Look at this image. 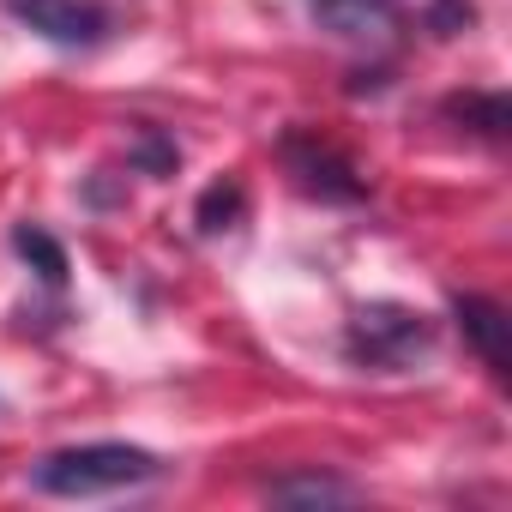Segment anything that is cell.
I'll return each instance as SVG.
<instances>
[{"label": "cell", "mask_w": 512, "mask_h": 512, "mask_svg": "<svg viewBox=\"0 0 512 512\" xmlns=\"http://www.w3.org/2000/svg\"><path fill=\"white\" fill-rule=\"evenodd\" d=\"M163 470L157 452L145 446H127V440H91V446H61L49 452L37 470H31V488L37 494H55V500H97V494H121V488H139Z\"/></svg>", "instance_id": "1"}, {"label": "cell", "mask_w": 512, "mask_h": 512, "mask_svg": "<svg viewBox=\"0 0 512 512\" xmlns=\"http://www.w3.org/2000/svg\"><path fill=\"white\" fill-rule=\"evenodd\" d=\"M344 350H350V362H356V368L404 374V368L428 362L434 332H428V320H422V314H410V308H398V302H374V308H362V314L350 320Z\"/></svg>", "instance_id": "2"}, {"label": "cell", "mask_w": 512, "mask_h": 512, "mask_svg": "<svg viewBox=\"0 0 512 512\" xmlns=\"http://www.w3.org/2000/svg\"><path fill=\"white\" fill-rule=\"evenodd\" d=\"M7 13L55 49H97L115 31V13L103 0H7Z\"/></svg>", "instance_id": "3"}, {"label": "cell", "mask_w": 512, "mask_h": 512, "mask_svg": "<svg viewBox=\"0 0 512 512\" xmlns=\"http://www.w3.org/2000/svg\"><path fill=\"white\" fill-rule=\"evenodd\" d=\"M284 163H290V175H296L308 193H320V199H362L356 169H350L326 139H314V133H290V139H284Z\"/></svg>", "instance_id": "4"}, {"label": "cell", "mask_w": 512, "mask_h": 512, "mask_svg": "<svg viewBox=\"0 0 512 512\" xmlns=\"http://www.w3.org/2000/svg\"><path fill=\"white\" fill-rule=\"evenodd\" d=\"M308 13L320 31H332L344 43H374V37L398 31V0H308Z\"/></svg>", "instance_id": "5"}, {"label": "cell", "mask_w": 512, "mask_h": 512, "mask_svg": "<svg viewBox=\"0 0 512 512\" xmlns=\"http://www.w3.org/2000/svg\"><path fill=\"white\" fill-rule=\"evenodd\" d=\"M452 314H458L464 338L476 344V356L488 362V374H494V380H506V308H500V302H488V296H458V302H452Z\"/></svg>", "instance_id": "6"}, {"label": "cell", "mask_w": 512, "mask_h": 512, "mask_svg": "<svg viewBox=\"0 0 512 512\" xmlns=\"http://www.w3.org/2000/svg\"><path fill=\"white\" fill-rule=\"evenodd\" d=\"M13 247H19L25 260L37 266V278H43L49 290H61V284H67V253H61V241H55L49 229H37V223H19V229H13Z\"/></svg>", "instance_id": "7"}, {"label": "cell", "mask_w": 512, "mask_h": 512, "mask_svg": "<svg viewBox=\"0 0 512 512\" xmlns=\"http://www.w3.org/2000/svg\"><path fill=\"white\" fill-rule=\"evenodd\" d=\"M266 494L284 500V506H332V500H356V488H350L344 476H284V482H272Z\"/></svg>", "instance_id": "8"}, {"label": "cell", "mask_w": 512, "mask_h": 512, "mask_svg": "<svg viewBox=\"0 0 512 512\" xmlns=\"http://www.w3.org/2000/svg\"><path fill=\"white\" fill-rule=\"evenodd\" d=\"M235 217H241V181H217V187H205V199H199V229L217 235V229H229Z\"/></svg>", "instance_id": "9"}, {"label": "cell", "mask_w": 512, "mask_h": 512, "mask_svg": "<svg viewBox=\"0 0 512 512\" xmlns=\"http://www.w3.org/2000/svg\"><path fill=\"white\" fill-rule=\"evenodd\" d=\"M440 31H452V25H470V7H458V0H440V19H434Z\"/></svg>", "instance_id": "10"}]
</instances>
